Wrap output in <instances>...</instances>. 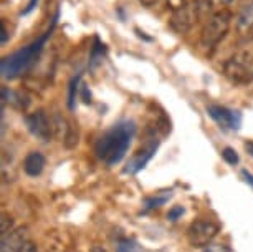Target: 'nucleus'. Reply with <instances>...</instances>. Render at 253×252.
I'll use <instances>...</instances> for the list:
<instances>
[{
	"instance_id": "nucleus-1",
	"label": "nucleus",
	"mask_w": 253,
	"mask_h": 252,
	"mask_svg": "<svg viewBox=\"0 0 253 252\" xmlns=\"http://www.w3.org/2000/svg\"><path fill=\"white\" fill-rule=\"evenodd\" d=\"M136 125L134 121H123L114 125L111 130L106 131L99 138L94 153L106 166H114L124 158L129 150V145L134 138Z\"/></svg>"
},
{
	"instance_id": "nucleus-2",
	"label": "nucleus",
	"mask_w": 253,
	"mask_h": 252,
	"mask_svg": "<svg viewBox=\"0 0 253 252\" xmlns=\"http://www.w3.org/2000/svg\"><path fill=\"white\" fill-rule=\"evenodd\" d=\"M56 18H58V15L53 18L50 28L40 37V39L35 40L28 47H25V49L18 50L13 55L5 56V58L2 60V63H0V70H2L3 78H8V80L17 78V77H20L27 68H30V66L33 65V61L37 60V56L40 55V51L43 50V45L46 44V40H48L51 37V33H53V28L56 25Z\"/></svg>"
},
{
	"instance_id": "nucleus-3",
	"label": "nucleus",
	"mask_w": 253,
	"mask_h": 252,
	"mask_svg": "<svg viewBox=\"0 0 253 252\" xmlns=\"http://www.w3.org/2000/svg\"><path fill=\"white\" fill-rule=\"evenodd\" d=\"M230 23L232 13L227 8H222V10L212 13L207 23L204 25L202 33H200V44H202V47H205V49L217 47L225 39L228 30H230Z\"/></svg>"
},
{
	"instance_id": "nucleus-4",
	"label": "nucleus",
	"mask_w": 253,
	"mask_h": 252,
	"mask_svg": "<svg viewBox=\"0 0 253 252\" xmlns=\"http://www.w3.org/2000/svg\"><path fill=\"white\" fill-rule=\"evenodd\" d=\"M223 73L235 85L253 82V49H243L228 58L223 66Z\"/></svg>"
},
{
	"instance_id": "nucleus-5",
	"label": "nucleus",
	"mask_w": 253,
	"mask_h": 252,
	"mask_svg": "<svg viewBox=\"0 0 253 252\" xmlns=\"http://www.w3.org/2000/svg\"><path fill=\"white\" fill-rule=\"evenodd\" d=\"M218 231H220V226L210 219L194 221L187 229L189 244L192 247H197V249H204L209 244H212V241L217 237Z\"/></svg>"
},
{
	"instance_id": "nucleus-6",
	"label": "nucleus",
	"mask_w": 253,
	"mask_h": 252,
	"mask_svg": "<svg viewBox=\"0 0 253 252\" xmlns=\"http://www.w3.org/2000/svg\"><path fill=\"white\" fill-rule=\"evenodd\" d=\"M197 8H199L197 0H195V3L182 2L172 10V15H170V27L177 33H180V35L187 33L190 28L194 27L195 20H197Z\"/></svg>"
},
{
	"instance_id": "nucleus-7",
	"label": "nucleus",
	"mask_w": 253,
	"mask_h": 252,
	"mask_svg": "<svg viewBox=\"0 0 253 252\" xmlns=\"http://www.w3.org/2000/svg\"><path fill=\"white\" fill-rule=\"evenodd\" d=\"M25 125L28 128V131L32 133L37 140L48 143L53 136V123L48 118V115L43 110H37L25 116Z\"/></svg>"
},
{
	"instance_id": "nucleus-8",
	"label": "nucleus",
	"mask_w": 253,
	"mask_h": 252,
	"mask_svg": "<svg viewBox=\"0 0 253 252\" xmlns=\"http://www.w3.org/2000/svg\"><path fill=\"white\" fill-rule=\"evenodd\" d=\"M207 113L218 126L225 128V130H238L242 125V113L237 110H230V108H225V106L212 104V106L207 108Z\"/></svg>"
},
{
	"instance_id": "nucleus-9",
	"label": "nucleus",
	"mask_w": 253,
	"mask_h": 252,
	"mask_svg": "<svg viewBox=\"0 0 253 252\" xmlns=\"http://www.w3.org/2000/svg\"><path fill=\"white\" fill-rule=\"evenodd\" d=\"M28 242V229L25 226L15 227L13 231L8 232L7 236L2 237V246L0 252H20Z\"/></svg>"
},
{
	"instance_id": "nucleus-10",
	"label": "nucleus",
	"mask_w": 253,
	"mask_h": 252,
	"mask_svg": "<svg viewBox=\"0 0 253 252\" xmlns=\"http://www.w3.org/2000/svg\"><path fill=\"white\" fill-rule=\"evenodd\" d=\"M157 150V143H151L147 146H142L141 150H137L134 156L127 161V166L124 168V173H129V174H136L137 171H141L144 166L149 163V159L154 156Z\"/></svg>"
},
{
	"instance_id": "nucleus-11",
	"label": "nucleus",
	"mask_w": 253,
	"mask_h": 252,
	"mask_svg": "<svg viewBox=\"0 0 253 252\" xmlns=\"http://www.w3.org/2000/svg\"><path fill=\"white\" fill-rule=\"evenodd\" d=\"M237 28L243 35L253 32V0H248L242 5L237 15Z\"/></svg>"
},
{
	"instance_id": "nucleus-12",
	"label": "nucleus",
	"mask_w": 253,
	"mask_h": 252,
	"mask_svg": "<svg viewBox=\"0 0 253 252\" xmlns=\"http://www.w3.org/2000/svg\"><path fill=\"white\" fill-rule=\"evenodd\" d=\"M45 156L40 153V151H32V153L27 154V158L23 159V171L32 176V178H37V176L42 174V171L45 168Z\"/></svg>"
},
{
	"instance_id": "nucleus-13",
	"label": "nucleus",
	"mask_w": 253,
	"mask_h": 252,
	"mask_svg": "<svg viewBox=\"0 0 253 252\" xmlns=\"http://www.w3.org/2000/svg\"><path fill=\"white\" fill-rule=\"evenodd\" d=\"M15 227H13V219L12 216H8L7 212L2 214V217H0V236H7L8 232L13 231Z\"/></svg>"
},
{
	"instance_id": "nucleus-14",
	"label": "nucleus",
	"mask_w": 253,
	"mask_h": 252,
	"mask_svg": "<svg viewBox=\"0 0 253 252\" xmlns=\"http://www.w3.org/2000/svg\"><path fill=\"white\" fill-rule=\"evenodd\" d=\"M80 75L76 78L71 80V83H70V97H68V106H70V110H73L75 108V100H76V93H78V90H80Z\"/></svg>"
},
{
	"instance_id": "nucleus-15",
	"label": "nucleus",
	"mask_w": 253,
	"mask_h": 252,
	"mask_svg": "<svg viewBox=\"0 0 253 252\" xmlns=\"http://www.w3.org/2000/svg\"><path fill=\"white\" fill-rule=\"evenodd\" d=\"M103 53H104V45L96 39V40H94L93 51H91V65H96L98 61L103 58Z\"/></svg>"
},
{
	"instance_id": "nucleus-16",
	"label": "nucleus",
	"mask_w": 253,
	"mask_h": 252,
	"mask_svg": "<svg viewBox=\"0 0 253 252\" xmlns=\"http://www.w3.org/2000/svg\"><path fill=\"white\" fill-rule=\"evenodd\" d=\"M222 158L225 159V163L232 164V166H235L238 161H240V158H238V154H237V151L233 150V148H223Z\"/></svg>"
},
{
	"instance_id": "nucleus-17",
	"label": "nucleus",
	"mask_w": 253,
	"mask_h": 252,
	"mask_svg": "<svg viewBox=\"0 0 253 252\" xmlns=\"http://www.w3.org/2000/svg\"><path fill=\"white\" fill-rule=\"evenodd\" d=\"M137 246L129 239H121L116 244V252H136Z\"/></svg>"
},
{
	"instance_id": "nucleus-18",
	"label": "nucleus",
	"mask_w": 253,
	"mask_h": 252,
	"mask_svg": "<svg viewBox=\"0 0 253 252\" xmlns=\"http://www.w3.org/2000/svg\"><path fill=\"white\" fill-rule=\"evenodd\" d=\"M169 198H170V193H169V194H164V196H161V198H151V199H147V201H146V209L159 207V206H162V204H164Z\"/></svg>"
},
{
	"instance_id": "nucleus-19",
	"label": "nucleus",
	"mask_w": 253,
	"mask_h": 252,
	"mask_svg": "<svg viewBox=\"0 0 253 252\" xmlns=\"http://www.w3.org/2000/svg\"><path fill=\"white\" fill-rule=\"evenodd\" d=\"M202 252H233V249L227 244H209Z\"/></svg>"
},
{
	"instance_id": "nucleus-20",
	"label": "nucleus",
	"mask_w": 253,
	"mask_h": 252,
	"mask_svg": "<svg viewBox=\"0 0 253 252\" xmlns=\"http://www.w3.org/2000/svg\"><path fill=\"white\" fill-rule=\"evenodd\" d=\"M182 214H184V207H182V206H175V207H172V209L169 211V214H167V217H169L170 221H175L179 216H182Z\"/></svg>"
},
{
	"instance_id": "nucleus-21",
	"label": "nucleus",
	"mask_w": 253,
	"mask_h": 252,
	"mask_svg": "<svg viewBox=\"0 0 253 252\" xmlns=\"http://www.w3.org/2000/svg\"><path fill=\"white\" fill-rule=\"evenodd\" d=\"M20 252H38V247L35 242H32V241H28L25 246H23V249Z\"/></svg>"
},
{
	"instance_id": "nucleus-22",
	"label": "nucleus",
	"mask_w": 253,
	"mask_h": 252,
	"mask_svg": "<svg viewBox=\"0 0 253 252\" xmlns=\"http://www.w3.org/2000/svg\"><path fill=\"white\" fill-rule=\"evenodd\" d=\"M81 90H83V101L84 103H91V93L88 92V88H86V85H81Z\"/></svg>"
},
{
	"instance_id": "nucleus-23",
	"label": "nucleus",
	"mask_w": 253,
	"mask_h": 252,
	"mask_svg": "<svg viewBox=\"0 0 253 252\" xmlns=\"http://www.w3.org/2000/svg\"><path fill=\"white\" fill-rule=\"evenodd\" d=\"M37 3H38V0H30V2H28V5H27V8L25 10H23V13H30L32 10H35V7H37Z\"/></svg>"
},
{
	"instance_id": "nucleus-24",
	"label": "nucleus",
	"mask_w": 253,
	"mask_h": 252,
	"mask_svg": "<svg viewBox=\"0 0 253 252\" xmlns=\"http://www.w3.org/2000/svg\"><path fill=\"white\" fill-rule=\"evenodd\" d=\"M139 2L142 3L144 7H147V8H151V7H154L156 3H159V0H139Z\"/></svg>"
},
{
	"instance_id": "nucleus-25",
	"label": "nucleus",
	"mask_w": 253,
	"mask_h": 252,
	"mask_svg": "<svg viewBox=\"0 0 253 252\" xmlns=\"http://www.w3.org/2000/svg\"><path fill=\"white\" fill-rule=\"evenodd\" d=\"M242 176H243V178H245V181H247V183H250L252 186H253V174L248 173L247 169H243V171H242Z\"/></svg>"
},
{
	"instance_id": "nucleus-26",
	"label": "nucleus",
	"mask_w": 253,
	"mask_h": 252,
	"mask_svg": "<svg viewBox=\"0 0 253 252\" xmlns=\"http://www.w3.org/2000/svg\"><path fill=\"white\" fill-rule=\"evenodd\" d=\"M0 28H2V44H7V30H5V23L2 22V25H0Z\"/></svg>"
},
{
	"instance_id": "nucleus-27",
	"label": "nucleus",
	"mask_w": 253,
	"mask_h": 252,
	"mask_svg": "<svg viewBox=\"0 0 253 252\" xmlns=\"http://www.w3.org/2000/svg\"><path fill=\"white\" fill-rule=\"evenodd\" d=\"M245 150L253 156V141H247V143H245Z\"/></svg>"
},
{
	"instance_id": "nucleus-28",
	"label": "nucleus",
	"mask_w": 253,
	"mask_h": 252,
	"mask_svg": "<svg viewBox=\"0 0 253 252\" xmlns=\"http://www.w3.org/2000/svg\"><path fill=\"white\" fill-rule=\"evenodd\" d=\"M89 252H108V251L104 249V247H101V246H93Z\"/></svg>"
},
{
	"instance_id": "nucleus-29",
	"label": "nucleus",
	"mask_w": 253,
	"mask_h": 252,
	"mask_svg": "<svg viewBox=\"0 0 253 252\" xmlns=\"http://www.w3.org/2000/svg\"><path fill=\"white\" fill-rule=\"evenodd\" d=\"M218 2H220L222 5H230V3L233 2V0H218Z\"/></svg>"
}]
</instances>
